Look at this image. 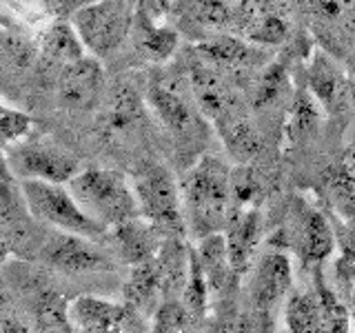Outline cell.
<instances>
[{"label":"cell","mask_w":355,"mask_h":333,"mask_svg":"<svg viewBox=\"0 0 355 333\" xmlns=\"http://www.w3.org/2000/svg\"><path fill=\"white\" fill-rule=\"evenodd\" d=\"M187 231L200 240L222 233L233 214V169L218 155H200L180 180Z\"/></svg>","instance_id":"cell-1"},{"label":"cell","mask_w":355,"mask_h":333,"mask_svg":"<svg viewBox=\"0 0 355 333\" xmlns=\"http://www.w3.org/2000/svg\"><path fill=\"white\" fill-rule=\"evenodd\" d=\"M67 187L85 214L107 231L140 216L133 185L120 171L80 169Z\"/></svg>","instance_id":"cell-2"},{"label":"cell","mask_w":355,"mask_h":333,"mask_svg":"<svg viewBox=\"0 0 355 333\" xmlns=\"http://www.w3.org/2000/svg\"><path fill=\"white\" fill-rule=\"evenodd\" d=\"M129 180L138 198L140 216L158 227L166 238H184L187 222L182 191L169 166L144 160L133 169Z\"/></svg>","instance_id":"cell-3"},{"label":"cell","mask_w":355,"mask_h":333,"mask_svg":"<svg viewBox=\"0 0 355 333\" xmlns=\"http://www.w3.org/2000/svg\"><path fill=\"white\" fill-rule=\"evenodd\" d=\"M20 196L29 214L53 231L78 233V236H87L100 242L107 238V229L85 214L67 185L20 180Z\"/></svg>","instance_id":"cell-4"},{"label":"cell","mask_w":355,"mask_h":333,"mask_svg":"<svg viewBox=\"0 0 355 333\" xmlns=\"http://www.w3.org/2000/svg\"><path fill=\"white\" fill-rule=\"evenodd\" d=\"M284 242L280 249H288L297 253L304 264L318 266L331 258L336 251V227L320 211L304 198H293L288 203L284 216Z\"/></svg>","instance_id":"cell-5"},{"label":"cell","mask_w":355,"mask_h":333,"mask_svg":"<svg viewBox=\"0 0 355 333\" xmlns=\"http://www.w3.org/2000/svg\"><path fill=\"white\" fill-rule=\"evenodd\" d=\"M147 103L175 140L193 144L207 136V118L191 85L182 87L178 80H153L147 89Z\"/></svg>","instance_id":"cell-6"},{"label":"cell","mask_w":355,"mask_h":333,"mask_svg":"<svg viewBox=\"0 0 355 333\" xmlns=\"http://www.w3.org/2000/svg\"><path fill=\"white\" fill-rule=\"evenodd\" d=\"M284 325L288 333H347L351 316L331 289L315 284L286 300Z\"/></svg>","instance_id":"cell-7"},{"label":"cell","mask_w":355,"mask_h":333,"mask_svg":"<svg viewBox=\"0 0 355 333\" xmlns=\"http://www.w3.org/2000/svg\"><path fill=\"white\" fill-rule=\"evenodd\" d=\"M71 25L89 53L107 56L129 36L131 14L122 0H96L76 11Z\"/></svg>","instance_id":"cell-8"},{"label":"cell","mask_w":355,"mask_h":333,"mask_svg":"<svg viewBox=\"0 0 355 333\" xmlns=\"http://www.w3.org/2000/svg\"><path fill=\"white\" fill-rule=\"evenodd\" d=\"M40 255L51 269L67 275H94L116 269V258L100 240L78 233L51 231L42 242Z\"/></svg>","instance_id":"cell-9"},{"label":"cell","mask_w":355,"mask_h":333,"mask_svg":"<svg viewBox=\"0 0 355 333\" xmlns=\"http://www.w3.org/2000/svg\"><path fill=\"white\" fill-rule=\"evenodd\" d=\"M7 158L16 178L20 176V180L67 185L80 171L78 158L71 151H67L60 144L44 142V140L18 142Z\"/></svg>","instance_id":"cell-10"},{"label":"cell","mask_w":355,"mask_h":333,"mask_svg":"<svg viewBox=\"0 0 355 333\" xmlns=\"http://www.w3.org/2000/svg\"><path fill=\"white\" fill-rule=\"evenodd\" d=\"M136 314L131 305L83 296L69 305V327L76 333H138Z\"/></svg>","instance_id":"cell-11"},{"label":"cell","mask_w":355,"mask_h":333,"mask_svg":"<svg viewBox=\"0 0 355 333\" xmlns=\"http://www.w3.org/2000/svg\"><path fill=\"white\" fill-rule=\"evenodd\" d=\"M293 287V264L284 249L262 253L251 271V302L266 314L273 311L288 296Z\"/></svg>","instance_id":"cell-12"},{"label":"cell","mask_w":355,"mask_h":333,"mask_svg":"<svg viewBox=\"0 0 355 333\" xmlns=\"http://www.w3.org/2000/svg\"><path fill=\"white\" fill-rule=\"evenodd\" d=\"M166 236L153 227L149 220L142 216L122 222V225L107 231V249L118 262H125L129 266L142 264L160 253Z\"/></svg>","instance_id":"cell-13"},{"label":"cell","mask_w":355,"mask_h":333,"mask_svg":"<svg viewBox=\"0 0 355 333\" xmlns=\"http://www.w3.org/2000/svg\"><path fill=\"white\" fill-rule=\"evenodd\" d=\"M105 92V71L96 56H83L64 65L60 76V103L69 109H92Z\"/></svg>","instance_id":"cell-14"},{"label":"cell","mask_w":355,"mask_h":333,"mask_svg":"<svg viewBox=\"0 0 355 333\" xmlns=\"http://www.w3.org/2000/svg\"><path fill=\"white\" fill-rule=\"evenodd\" d=\"M225 231H227L225 238H227L233 273L242 275L249 269L251 253L255 247H258V240H260V233H262V216H260L258 207L233 209Z\"/></svg>","instance_id":"cell-15"},{"label":"cell","mask_w":355,"mask_h":333,"mask_svg":"<svg viewBox=\"0 0 355 333\" xmlns=\"http://www.w3.org/2000/svg\"><path fill=\"white\" fill-rule=\"evenodd\" d=\"M198 58L216 67L222 74L227 71H258L264 60L255 47L242 42L236 36H214L198 44Z\"/></svg>","instance_id":"cell-16"},{"label":"cell","mask_w":355,"mask_h":333,"mask_svg":"<svg viewBox=\"0 0 355 333\" xmlns=\"http://www.w3.org/2000/svg\"><path fill=\"white\" fill-rule=\"evenodd\" d=\"M306 92L313 96L324 111L336 109L347 94V83L340 65L324 51H315L306 62Z\"/></svg>","instance_id":"cell-17"},{"label":"cell","mask_w":355,"mask_h":333,"mask_svg":"<svg viewBox=\"0 0 355 333\" xmlns=\"http://www.w3.org/2000/svg\"><path fill=\"white\" fill-rule=\"evenodd\" d=\"M193 251H196L200 266H202V273L207 278L211 293L225 291L231 278H238L233 273V266H231L225 233H211V236L200 238L198 247H193Z\"/></svg>","instance_id":"cell-18"},{"label":"cell","mask_w":355,"mask_h":333,"mask_svg":"<svg viewBox=\"0 0 355 333\" xmlns=\"http://www.w3.org/2000/svg\"><path fill=\"white\" fill-rule=\"evenodd\" d=\"M125 300L136 311H153L164 302L158 260L151 258L142 264L131 266L129 280L125 284Z\"/></svg>","instance_id":"cell-19"},{"label":"cell","mask_w":355,"mask_h":333,"mask_svg":"<svg viewBox=\"0 0 355 333\" xmlns=\"http://www.w3.org/2000/svg\"><path fill=\"white\" fill-rule=\"evenodd\" d=\"M171 7L180 11V22L187 27H193L207 38H211L209 31H218L231 22V11L220 0H173ZM169 7V9H171Z\"/></svg>","instance_id":"cell-20"},{"label":"cell","mask_w":355,"mask_h":333,"mask_svg":"<svg viewBox=\"0 0 355 333\" xmlns=\"http://www.w3.org/2000/svg\"><path fill=\"white\" fill-rule=\"evenodd\" d=\"M291 80L282 65L271 62L262 65L253 76L251 85V107L253 109H271L282 100H288Z\"/></svg>","instance_id":"cell-21"},{"label":"cell","mask_w":355,"mask_h":333,"mask_svg":"<svg viewBox=\"0 0 355 333\" xmlns=\"http://www.w3.org/2000/svg\"><path fill=\"white\" fill-rule=\"evenodd\" d=\"M136 18H138V44L142 53L153 62L169 60L173 51L178 49V31L153 22V18L147 14V9H138Z\"/></svg>","instance_id":"cell-22"},{"label":"cell","mask_w":355,"mask_h":333,"mask_svg":"<svg viewBox=\"0 0 355 333\" xmlns=\"http://www.w3.org/2000/svg\"><path fill=\"white\" fill-rule=\"evenodd\" d=\"M322 105L306 89L288 100L286 109V136L293 142H304L320 129Z\"/></svg>","instance_id":"cell-23"},{"label":"cell","mask_w":355,"mask_h":333,"mask_svg":"<svg viewBox=\"0 0 355 333\" xmlns=\"http://www.w3.org/2000/svg\"><path fill=\"white\" fill-rule=\"evenodd\" d=\"M44 51L62 65H69L87 56L85 44L76 33L73 25H53L44 36Z\"/></svg>","instance_id":"cell-24"},{"label":"cell","mask_w":355,"mask_h":333,"mask_svg":"<svg viewBox=\"0 0 355 333\" xmlns=\"http://www.w3.org/2000/svg\"><path fill=\"white\" fill-rule=\"evenodd\" d=\"M140 98L136 92H131V87H120V92L111 100L109 109V122L114 129H125L133 125L140 118Z\"/></svg>","instance_id":"cell-25"},{"label":"cell","mask_w":355,"mask_h":333,"mask_svg":"<svg viewBox=\"0 0 355 333\" xmlns=\"http://www.w3.org/2000/svg\"><path fill=\"white\" fill-rule=\"evenodd\" d=\"M31 129V120L22 111H16L0 103V138L5 142H20Z\"/></svg>","instance_id":"cell-26"},{"label":"cell","mask_w":355,"mask_h":333,"mask_svg":"<svg viewBox=\"0 0 355 333\" xmlns=\"http://www.w3.org/2000/svg\"><path fill=\"white\" fill-rule=\"evenodd\" d=\"M207 333H251V320L240 311H225L211 322Z\"/></svg>","instance_id":"cell-27"},{"label":"cell","mask_w":355,"mask_h":333,"mask_svg":"<svg viewBox=\"0 0 355 333\" xmlns=\"http://www.w3.org/2000/svg\"><path fill=\"white\" fill-rule=\"evenodd\" d=\"M14 180H16V173H14V169H11L9 158L5 153H0V194H3L5 198L9 196L11 187H14Z\"/></svg>","instance_id":"cell-28"},{"label":"cell","mask_w":355,"mask_h":333,"mask_svg":"<svg viewBox=\"0 0 355 333\" xmlns=\"http://www.w3.org/2000/svg\"><path fill=\"white\" fill-rule=\"evenodd\" d=\"M340 169L347 173L349 178H353L355 180V138L349 142V147L344 149V155H342V164Z\"/></svg>","instance_id":"cell-29"},{"label":"cell","mask_w":355,"mask_h":333,"mask_svg":"<svg viewBox=\"0 0 355 333\" xmlns=\"http://www.w3.org/2000/svg\"><path fill=\"white\" fill-rule=\"evenodd\" d=\"M0 333H27V329L16 325V322H11V320L0 318Z\"/></svg>","instance_id":"cell-30"},{"label":"cell","mask_w":355,"mask_h":333,"mask_svg":"<svg viewBox=\"0 0 355 333\" xmlns=\"http://www.w3.org/2000/svg\"><path fill=\"white\" fill-rule=\"evenodd\" d=\"M349 316H351V325L355 327V287H353V293H351V309H349Z\"/></svg>","instance_id":"cell-31"},{"label":"cell","mask_w":355,"mask_h":333,"mask_svg":"<svg viewBox=\"0 0 355 333\" xmlns=\"http://www.w3.org/2000/svg\"><path fill=\"white\" fill-rule=\"evenodd\" d=\"M155 333H189V331H187V327H182V329H171V331H155Z\"/></svg>","instance_id":"cell-32"}]
</instances>
